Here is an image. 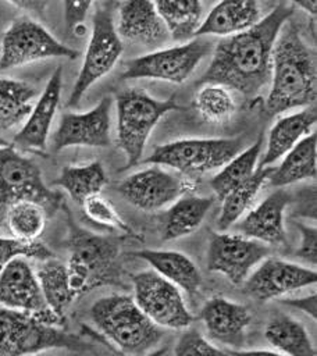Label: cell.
<instances>
[{
  "instance_id": "40",
  "label": "cell",
  "mask_w": 317,
  "mask_h": 356,
  "mask_svg": "<svg viewBox=\"0 0 317 356\" xmlns=\"http://www.w3.org/2000/svg\"><path fill=\"white\" fill-rule=\"evenodd\" d=\"M299 234L300 242L296 250L299 259L306 263L316 266L317 261V229L314 225H307L304 222H295Z\"/></svg>"
},
{
  "instance_id": "25",
  "label": "cell",
  "mask_w": 317,
  "mask_h": 356,
  "mask_svg": "<svg viewBox=\"0 0 317 356\" xmlns=\"http://www.w3.org/2000/svg\"><path fill=\"white\" fill-rule=\"evenodd\" d=\"M214 204L211 196L188 193L170 204L161 221V239L175 241L193 234Z\"/></svg>"
},
{
  "instance_id": "5",
  "label": "cell",
  "mask_w": 317,
  "mask_h": 356,
  "mask_svg": "<svg viewBox=\"0 0 317 356\" xmlns=\"http://www.w3.org/2000/svg\"><path fill=\"white\" fill-rule=\"evenodd\" d=\"M117 146L125 156L124 170L136 165L158 121L179 108L175 96L165 100L152 97L142 89L128 88L117 93Z\"/></svg>"
},
{
  "instance_id": "22",
  "label": "cell",
  "mask_w": 317,
  "mask_h": 356,
  "mask_svg": "<svg viewBox=\"0 0 317 356\" xmlns=\"http://www.w3.org/2000/svg\"><path fill=\"white\" fill-rule=\"evenodd\" d=\"M263 17V7L259 1H220L202 19L196 36L228 38L238 35L254 26Z\"/></svg>"
},
{
  "instance_id": "32",
  "label": "cell",
  "mask_w": 317,
  "mask_h": 356,
  "mask_svg": "<svg viewBox=\"0 0 317 356\" xmlns=\"http://www.w3.org/2000/svg\"><path fill=\"white\" fill-rule=\"evenodd\" d=\"M154 7L171 39L185 43L196 36L203 15V4L200 1L160 0L154 1Z\"/></svg>"
},
{
  "instance_id": "17",
  "label": "cell",
  "mask_w": 317,
  "mask_h": 356,
  "mask_svg": "<svg viewBox=\"0 0 317 356\" xmlns=\"http://www.w3.org/2000/svg\"><path fill=\"white\" fill-rule=\"evenodd\" d=\"M111 106L113 100L108 96H104L95 107L88 111L64 113L51 138L53 150L61 152L74 146H110Z\"/></svg>"
},
{
  "instance_id": "18",
  "label": "cell",
  "mask_w": 317,
  "mask_h": 356,
  "mask_svg": "<svg viewBox=\"0 0 317 356\" xmlns=\"http://www.w3.org/2000/svg\"><path fill=\"white\" fill-rule=\"evenodd\" d=\"M199 318L213 343H218L227 350L243 349L252 321L246 306L224 296H213L202 306Z\"/></svg>"
},
{
  "instance_id": "42",
  "label": "cell",
  "mask_w": 317,
  "mask_h": 356,
  "mask_svg": "<svg viewBox=\"0 0 317 356\" xmlns=\"http://www.w3.org/2000/svg\"><path fill=\"white\" fill-rule=\"evenodd\" d=\"M11 6L26 11L28 14L32 15H38L42 17L43 13L46 11V7L49 6V1H42V0H17V1H11Z\"/></svg>"
},
{
  "instance_id": "20",
  "label": "cell",
  "mask_w": 317,
  "mask_h": 356,
  "mask_svg": "<svg viewBox=\"0 0 317 356\" xmlns=\"http://www.w3.org/2000/svg\"><path fill=\"white\" fill-rule=\"evenodd\" d=\"M291 196L284 189H275L257 206L249 209L238 221V234L260 243L278 248L288 246L285 229V210Z\"/></svg>"
},
{
  "instance_id": "39",
  "label": "cell",
  "mask_w": 317,
  "mask_h": 356,
  "mask_svg": "<svg viewBox=\"0 0 317 356\" xmlns=\"http://www.w3.org/2000/svg\"><path fill=\"white\" fill-rule=\"evenodd\" d=\"M64 22L65 29L74 38H83L88 33L85 25L86 17L90 13L93 3L92 1H64Z\"/></svg>"
},
{
  "instance_id": "10",
  "label": "cell",
  "mask_w": 317,
  "mask_h": 356,
  "mask_svg": "<svg viewBox=\"0 0 317 356\" xmlns=\"http://www.w3.org/2000/svg\"><path fill=\"white\" fill-rule=\"evenodd\" d=\"M210 50L211 43L204 38H196L171 47L158 49L128 60L124 64L121 78L182 83L192 75Z\"/></svg>"
},
{
  "instance_id": "2",
  "label": "cell",
  "mask_w": 317,
  "mask_h": 356,
  "mask_svg": "<svg viewBox=\"0 0 317 356\" xmlns=\"http://www.w3.org/2000/svg\"><path fill=\"white\" fill-rule=\"evenodd\" d=\"M314 56L291 18L281 28L271 56L270 90L266 99L268 115L311 107L317 96Z\"/></svg>"
},
{
  "instance_id": "33",
  "label": "cell",
  "mask_w": 317,
  "mask_h": 356,
  "mask_svg": "<svg viewBox=\"0 0 317 356\" xmlns=\"http://www.w3.org/2000/svg\"><path fill=\"white\" fill-rule=\"evenodd\" d=\"M263 147V135L249 147L241 150L210 179V186L218 200H222L232 189L247 181L259 165Z\"/></svg>"
},
{
  "instance_id": "3",
  "label": "cell",
  "mask_w": 317,
  "mask_h": 356,
  "mask_svg": "<svg viewBox=\"0 0 317 356\" xmlns=\"http://www.w3.org/2000/svg\"><path fill=\"white\" fill-rule=\"evenodd\" d=\"M89 316L97 331L125 356H146L164 337L163 328L149 320L129 295L113 293L97 299Z\"/></svg>"
},
{
  "instance_id": "28",
  "label": "cell",
  "mask_w": 317,
  "mask_h": 356,
  "mask_svg": "<svg viewBox=\"0 0 317 356\" xmlns=\"http://www.w3.org/2000/svg\"><path fill=\"white\" fill-rule=\"evenodd\" d=\"M264 338L285 356H316V349L304 325L285 313H278L268 320Z\"/></svg>"
},
{
  "instance_id": "6",
  "label": "cell",
  "mask_w": 317,
  "mask_h": 356,
  "mask_svg": "<svg viewBox=\"0 0 317 356\" xmlns=\"http://www.w3.org/2000/svg\"><path fill=\"white\" fill-rule=\"evenodd\" d=\"M89 343L58 325L0 306V356H32L49 349L85 350Z\"/></svg>"
},
{
  "instance_id": "21",
  "label": "cell",
  "mask_w": 317,
  "mask_h": 356,
  "mask_svg": "<svg viewBox=\"0 0 317 356\" xmlns=\"http://www.w3.org/2000/svg\"><path fill=\"white\" fill-rule=\"evenodd\" d=\"M115 29L118 36L136 44L158 47L168 39V31L160 18L154 1L128 0L117 4Z\"/></svg>"
},
{
  "instance_id": "45",
  "label": "cell",
  "mask_w": 317,
  "mask_h": 356,
  "mask_svg": "<svg viewBox=\"0 0 317 356\" xmlns=\"http://www.w3.org/2000/svg\"><path fill=\"white\" fill-rule=\"evenodd\" d=\"M165 352H167V348H165V346H160V348L154 349L153 352H150V353L146 355V356H163V355H165Z\"/></svg>"
},
{
  "instance_id": "27",
  "label": "cell",
  "mask_w": 317,
  "mask_h": 356,
  "mask_svg": "<svg viewBox=\"0 0 317 356\" xmlns=\"http://www.w3.org/2000/svg\"><path fill=\"white\" fill-rule=\"evenodd\" d=\"M33 270L47 307L64 323L65 312L76 300L70 285L65 263L51 256L38 261V266Z\"/></svg>"
},
{
  "instance_id": "1",
  "label": "cell",
  "mask_w": 317,
  "mask_h": 356,
  "mask_svg": "<svg viewBox=\"0 0 317 356\" xmlns=\"http://www.w3.org/2000/svg\"><path fill=\"white\" fill-rule=\"evenodd\" d=\"M293 13L291 3H277L254 26L238 35L221 38L197 86L221 85L245 97H256L270 83L274 43Z\"/></svg>"
},
{
  "instance_id": "26",
  "label": "cell",
  "mask_w": 317,
  "mask_h": 356,
  "mask_svg": "<svg viewBox=\"0 0 317 356\" xmlns=\"http://www.w3.org/2000/svg\"><path fill=\"white\" fill-rule=\"evenodd\" d=\"M317 136L314 132L304 136L282 159L277 168L271 170L268 184L284 188L316 178L317 172Z\"/></svg>"
},
{
  "instance_id": "31",
  "label": "cell",
  "mask_w": 317,
  "mask_h": 356,
  "mask_svg": "<svg viewBox=\"0 0 317 356\" xmlns=\"http://www.w3.org/2000/svg\"><path fill=\"white\" fill-rule=\"evenodd\" d=\"M107 181L103 164L100 161H90L86 164L65 165L53 184L64 189L81 206L88 197L101 193Z\"/></svg>"
},
{
  "instance_id": "47",
  "label": "cell",
  "mask_w": 317,
  "mask_h": 356,
  "mask_svg": "<svg viewBox=\"0 0 317 356\" xmlns=\"http://www.w3.org/2000/svg\"><path fill=\"white\" fill-rule=\"evenodd\" d=\"M3 149H4V146H0V160H1V154H3Z\"/></svg>"
},
{
  "instance_id": "38",
  "label": "cell",
  "mask_w": 317,
  "mask_h": 356,
  "mask_svg": "<svg viewBox=\"0 0 317 356\" xmlns=\"http://www.w3.org/2000/svg\"><path fill=\"white\" fill-rule=\"evenodd\" d=\"M174 356H231L227 349L213 343L196 328H186L179 335Z\"/></svg>"
},
{
  "instance_id": "12",
  "label": "cell",
  "mask_w": 317,
  "mask_h": 356,
  "mask_svg": "<svg viewBox=\"0 0 317 356\" xmlns=\"http://www.w3.org/2000/svg\"><path fill=\"white\" fill-rule=\"evenodd\" d=\"M0 185L10 199L31 200L40 204L49 217L63 207L60 192L46 186L38 164L19 153L13 145H6L0 160Z\"/></svg>"
},
{
  "instance_id": "14",
  "label": "cell",
  "mask_w": 317,
  "mask_h": 356,
  "mask_svg": "<svg viewBox=\"0 0 317 356\" xmlns=\"http://www.w3.org/2000/svg\"><path fill=\"white\" fill-rule=\"evenodd\" d=\"M192 182L161 165H152L128 175L117 185V192L133 207L157 211L168 207L181 196L190 193Z\"/></svg>"
},
{
  "instance_id": "9",
  "label": "cell",
  "mask_w": 317,
  "mask_h": 356,
  "mask_svg": "<svg viewBox=\"0 0 317 356\" xmlns=\"http://www.w3.org/2000/svg\"><path fill=\"white\" fill-rule=\"evenodd\" d=\"M78 56V50L60 42L40 22L22 15L10 24L0 42V72L39 60Z\"/></svg>"
},
{
  "instance_id": "8",
  "label": "cell",
  "mask_w": 317,
  "mask_h": 356,
  "mask_svg": "<svg viewBox=\"0 0 317 356\" xmlns=\"http://www.w3.org/2000/svg\"><path fill=\"white\" fill-rule=\"evenodd\" d=\"M115 3H93L92 31L76 81L67 100V107H75L83 95L99 79L107 75L118 63L124 44L115 29Z\"/></svg>"
},
{
  "instance_id": "23",
  "label": "cell",
  "mask_w": 317,
  "mask_h": 356,
  "mask_svg": "<svg viewBox=\"0 0 317 356\" xmlns=\"http://www.w3.org/2000/svg\"><path fill=\"white\" fill-rule=\"evenodd\" d=\"M132 256L146 261L154 273L165 278L189 298H195L202 288V274L189 256L178 250L142 249Z\"/></svg>"
},
{
  "instance_id": "13",
  "label": "cell",
  "mask_w": 317,
  "mask_h": 356,
  "mask_svg": "<svg viewBox=\"0 0 317 356\" xmlns=\"http://www.w3.org/2000/svg\"><path fill=\"white\" fill-rule=\"evenodd\" d=\"M271 253V249L238 232H213L206 252L210 271L224 275L231 284L242 285L249 274Z\"/></svg>"
},
{
  "instance_id": "37",
  "label": "cell",
  "mask_w": 317,
  "mask_h": 356,
  "mask_svg": "<svg viewBox=\"0 0 317 356\" xmlns=\"http://www.w3.org/2000/svg\"><path fill=\"white\" fill-rule=\"evenodd\" d=\"M54 256L42 241H22L0 235V271L13 260L26 259L42 261Z\"/></svg>"
},
{
  "instance_id": "46",
  "label": "cell",
  "mask_w": 317,
  "mask_h": 356,
  "mask_svg": "<svg viewBox=\"0 0 317 356\" xmlns=\"http://www.w3.org/2000/svg\"><path fill=\"white\" fill-rule=\"evenodd\" d=\"M32 356H53V355L46 353V352H40V353H36V355H32Z\"/></svg>"
},
{
  "instance_id": "15",
  "label": "cell",
  "mask_w": 317,
  "mask_h": 356,
  "mask_svg": "<svg viewBox=\"0 0 317 356\" xmlns=\"http://www.w3.org/2000/svg\"><path fill=\"white\" fill-rule=\"evenodd\" d=\"M316 281L317 273L314 268L268 256L249 274L242 285L246 295L260 302H268L314 285Z\"/></svg>"
},
{
  "instance_id": "29",
  "label": "cell",
  "mask_w": 317,
  "mask_h": 356,
  "mask_svg": "<svg viewBox=\"0 0 317 356\" xmlns=\"http://www.w3.org/2000/svg\"><path fill=\"white\" fill-rule=\"evenodd\" d=\"M38 95V89L25 81L0 76V131L24 124Z\"/></svg>"
},
{
  "instance_id": "19",
  "label": "cell",
  "mask_w": 317,
  "mask_h": 356,
  "mask_svg": "<svg viewBox=\"0 0 317 356\" xmlns=\"http://www.w3.org/2000/svg\"><path fill=\"white\" fill-rule=\"evenodd\" d=\"M63 88V68L57 67L49 78L43 92L35 100V104L22 124L21 129L13 139L17 150L44 152L50 128L60 104Z\"/></svg>"
},
{
  "instance_id": "44",
  "label": "cell",
  "mask_w": 317,
  "mask_h": 356,
  "mask_svg": "<svg viewBox=\"0 0 317 356\" xmlns=\"http://www.w3.org/2000/svg\"><path fill=\"white\" fill-rule=\"evenodd\" d=\"M291 6L295 8H299L309 15H316L317 11V1L316 0H299V1H292Z\"/></svg>"
},
{
  "instance_id": "41",
  "label": "cell",
  "mask_w": 317,
  "mask_h": 356,
  "mask_svg": "<svg viewBox=\"0 0 317 356\" xmlns=\"http://www.w3.org/2000/svg\"><path fill=\"white\" fill-rule=\"evenodd\" d=\"M282 303L303 312L304 314H307L313 320L317 318V300H316V293L314 292L310 293V295H306V296L282 299Z\"/></svg>"
},
{
  "instance_id": "35",
  "label": "cell",
  "mask_w": 317,
  "mask_h": 356,
  "mask_svg": "<svg viewBox=\"0 0 317 356\" xmlns=\"http://www.w3.org/2000/svg\"><path fill=\"white\" fill-rule=\"evenodd\" d=\"M193 107L197 114L209 122L221 124L235 113V100L229 90L221 85L206 83L197 89L193 97Z\"/></svg>"
},
{
  "instance_id": "24",
  "label": "cell",
  "mask_w": 317,
  "mask_h": 356,
  "mask_svg": "<svg viewBox=\"0 0 317 356\" xmlns=\"http://www.w3.org/2000/svg\"><path fill=\"white\" fill-rule=\"evenodd\" d=\"M316 108L311 106L277 120L268 131L266 150L259 165L271 167L275 161L282 159L295 145L311 134V129L316 125Z\"/></svg>"
},
{
  "instance_id": "43",
  "label": "cell",
  "mask_w": 317,
  "mask_h": 356,
  "mask_svg": "<svg viewBox=\"0 0 317 356\" xmlns=\"http://www.w3.org/2000/svg\"><path fill=\"white\" fill-rule=\"evenodd\" d=\"M231 356H285L277 350H268V349H236V350H228Z\"/></svg>"
},
{
  "instance_id": "11",
  "label": "cell",
  "mask_w": 317,
  "mask_h": 356,
  "mask_svg": "<svg viewBox=\"0 0 317 356\" xmlns=\"http://www.w3.org/2000/svg\"><path fill=\"white\" fill-rule=\"evenodd\" d=\"M132 288L135 303L157 327L186 330L193 323L181 289L153 270L133 274Z\"/></svg>"
},
{
  "instance_id": "7",
  "label": "cell",
  "mask_w": 317,
  "mask_h": 356,
  "mask_svg": "<svg viewBox=\"0 0 317 356\" xmlns=\"http://www.w3.org/2000/svg\"><path fill=\"white\" fill-rule=\"evenodd\" d=\"M241 150H243L242 138L178 139L158 145L143 161L170 167L192 181L222 168Z\"/></svg>"
},
{
  "instance_id": "36",
  "label": "cell",
  "mask_w": 317,
  "mask_h": 356,
  "mask_svg": "<svg viewBox=\"0 0 317 356\" xmlns=\"http://www.w3.org/2000/svg\"><path fill=\"white\" fill-rule=\"evenodd\" d=\"M81 209L83 216L90 222L99 227H103L106 229L115 231L124 235H129V236H135V238L138 236L135 231L121 218V216L118 214L115 207L111 204V202L103 197L101 193L93 195L86 200H83V203L81 204Z\"/></svg>"
},
{
  "instance_id": "30",
  "label": "cell",
  "mask_w": 317,
  "mask_h": 356,
  "mask_svg": "<svg viewBox=\"0 0 317 356\" xmlns=\"http://www.w3.org/2000/svg\"><path fill=\"white\" fill-rule=\"evenodd\" d=\"M271 170L273 167L257 165L256 171L247 181L232 189L222 200H220L221 207L216 221L218 232L228 231L247 213L259 191L268 181Z\"/></svg>"
},
{
  "instance_id": "34",
  "label": "cell",
  "mask_w": 317,
  "mask_h": 356,
  "mask_svg": "<svg viewBox=\"0 0 317 356\" xmlns=\"http://www.w3.org/2000/svg\"><path fill=\"white\" fill-rule=\"evenodd\" d=\"M46 210L31 200H17L10 204L4 227L11 236L22 241H38L47 222Z\"/></svg>"
},
{
  "instance_id": "4",
  "label": "cell",
  "mask_w": 317,
  "mask_h": 356,
  "mask_svg": "<svg viewBox=\"0 0 317 356\" xmlns=\"http://www.w3.org/2000/svg\"><path fill=\"white\" fill-rule=\"evenodd\" d=\"M68 260L65 263L75 299L104 285L120 282V245L114 238L88 231L68 221Z\"/></svg>"
},
{
  "instance_id": "16",
  "label": "cell",
  "mask_w": 317,
  "mask_h": 356,
  "mask_svg": "<svg viewBox=\"0 0 317 356\" xmlns=\"http://www.w3.org/2000/svg\"><path fill=\"white\" fill-rule=\"evenodd\" d=\"M0 306L32 314L50 325L64 324L47 307L35 270L26 259L13 260L0 271Z\"/></svg>"
}]
</instances>
